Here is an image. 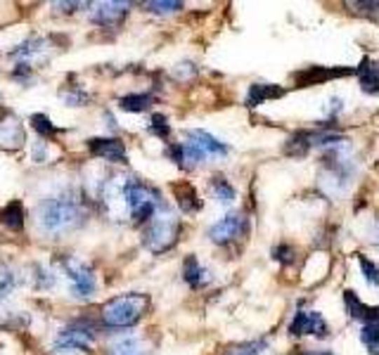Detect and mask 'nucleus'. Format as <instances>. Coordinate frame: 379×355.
Masks as SVG:
<instances>
[{
    "label": "nucleus",
    "mask_w": 379,
    "mask_h": 355,
    "mask_svg": "<svg viewBox=\"0 0 379 355\" xmlns=\"http://www.w3.org/2000/svg\"><path fill=\"white\" fill-rule=\"evenodd\" d=\"M36 218H39V228L48 235H62L78 228L85 218V211L74 195H60L39 204Z\"/></svg>",
    "instance_id": "f257e3e1"
},
{
    "label": "nucleus",
    "mask_w": 379,
    "mask_h": 355,
    "mask_svg": "<svg viewBox=\"0 0 379 355\" xmlns=\"http://www.w3.org/2000/svg\"><path fill=\"white\" fill-rule=\"evenodd\" d=\"M147 306H150V298L145 294H123L104 303L100 310V320L104 327L111 329L133 327L145 315Z\"/></svg>",
    "instance_id": "f03ea898"
},
{
    "label": "nucleus",
    "mask_w": 379,
    "mask_h": 355,
    "mask_svg": "<svg viewBox=\"0 0 379 355\" xmlns=\"http://www.w3.org/2000/svg\"><path fill=\"white\" fill-rule=\"evenodd\" d=\"M126 207L135 223H142L157 214L159 192L140 180H126Z\"/></svg>",
    "instance_id": "7ed1b4c3"
},
{
    "label": "nucleus",
    "mask_w": 379,
    "mask_h": 355,
    "mask_svg": "<svg viewBox=\"0 0 379 355\" xmlns=\"http://www.w3.org/2000/svg\"><path fill=\"white\" fill-rule=\"evenodd\" d=\"M178 221L171 214H154L150 228L145 230V244L150 251L161 253L166 249H171L178 239Z\"/></svg>",
    "instance_id": "20e7f679"
},
{
    "label": "nucleus",
    "mask_w": 379,
    "mask_h": 355,
    "mask_svg": "<svg viewBox=\"0 0 379 355\" xmlns=\"http://www.w3.org/2000/svg\"><path fill=\"white\" fill-rule=\"evenodd\" d=\"M62 267L67 272L74 296L85 298L95 291V275H92V270L85 263H81L78 258H64L62 260Z\"/></svg>",
    "instance_id": "39448f33"
},
{
    "label": "nucleus",
    "mask_w": 379,
    "mask_h": 355,
    "mask_svg": "<svg viewBox=\"0 0 379 355\" xmlns=\"http://www.w3.org/2000/svg\"><path fill=\"white\" fill-rule=\"evenodd\" d=\"M92 339H95V327L90 322L81 320L62 329L55 346H57V351H85Z\"/></svg>",
    "instance_id": "423d86ee"
},
{
    "label": "nucleus",
    "mask_w": 379,
    "mask_h": 355,
    "mask_svg": "<svg viewBox=\"0 0 379 355\" xmlns=\"http://www.w3.org/2000/svg\"><path fill=\"white\" fill-rule=\"evenodd\" d=\"M247 230V218L242 214H228L221 218L216 225H211L209 237L214 244H230V242L240 239V235H244Z\"/></svg>",
    "instance_id": "0eeeda50"
},
{
    "label": "nucleus",
    "mask_w": 379,
    "mask_h": 355,
    "mask_svg": "<svg viewBox=\"0 0 379 355\" xmlns=\"http://www.w3.org/2000/svg\"><path fill=\"white\" fill-rule=\"evenodd\" d=\"M289 332L294 336H301V334L325 336L327 334V322L322 320V315L315 313V310H299V313L294 315V320H291Z\"/></svg>",
    "instance_id": "6e6552de"
},
{
    "label": "nucleus",
    "mask_w": 379,
    "mask_h": 355,
    "mask_svg": "<svg viewBox=\"0 0 379 355\" xmlns=\"http://www.w3.org/2000/svg\"><path fill=\"white\" fill-rule=\"evenodd\" d=\"M102 204L109 211V216L119 218L126 211V180L123 178H111L102 188Z\"/></svg>",
    "instance_id": "1a4fd4ad"
},
{
    "label": "nucleus",
    "mask_w": 379,
    "mask_h": 355,
    "mask_svg": "<svg viewBox=\"0 0 379 355\" xmlns=\"http://www.w3.org/2000/svg\"><path fill=\"white\" fill-rule=\"evenodd\" d=\"M130 3H97L92 5V22L100 27H119L128 15Z\"/></svg>",
    "instance_id": "9d476101"
},
{
    "label": "nucleus",
    "mask_w": 379,
    "mask_h": 355,
    "mask_svg": "<svg viewBox=\"0 0 379 355\" xmlns=\"http://www.w3.org/2000/svg\"><path fill=\"white\" fill-rule=\"evenodd\" d=\"M88 147L95 157L107 159L111 164H126V147L116 138H92L88 140Z\"/></svg>",
    "instance_id": "9b49d317"
},
{
    "label": "nucleus",
    "mask_w": 379,
    "mask_h": 355,
    "mask_svg": "<svg viewBox=\"0 0 379 355\" xmlns=\"http://www.w3.org/2000/svg\"><path fill=\"white\" fill-rule=\"evenodd\" d=\"M353 69H327V67H308L306 71L296 74V83L299 88H306V85H318V83H325L329 78H344V76H351Z\"/></svg>",
    "instance_id": "f8f14e48"
},
{
    "label": "nucleus",
    "mask_w": 379,
    "mask_h": 355,
    "mask_svg": "<svg viewBox=\"0 0 379 355\" xmlns=\"http://www.w3.org/2000/svg\"><path fill=\"white\" fill-rule=\"evenodd\" d=\"M188 140L202 149L204 157H226L228 154V147L221 140H216L214 135H209L207 130H190Z\"/></svg>",
    "instance_id": "ddd939ff"
},
{
    "label": "nucleus",
    "mask_w": 379,
    "mask_h": 355,
    "mask_svg": "<svg viewBox=\"0 0 379 355\" xmlns=\"http://www.w3.org/2000/svg\"><path fill=\"white\" fill-rule=\"evenodd\" d=\"M24 142V128L17 118H5L0 123V147H8V149H17Z\"/></svg>",
    "instance_id": "4468645a"
},
{
    "label": "nucleus",
    "mask_w": 379,
    "mask_h": 355,
    "mask_svg": "<svg viewBox=\"0 0 379 355\" xmlns=\"http://www.w3.org/2000/svg\"><path fill=\"white\" fill-rule=\"evenodd\" d=\"M284 95V88L273 83H254L249 88V95H247V104L249 107H256V104H263L268 99H277Z\"/></svg>",
    "instance_id": "2eb2a0df"
},
{
    "label": "nucleus",
    "mask_w": 379,
    "mask_h": 355,
    "mask_svg": "<svg viewBox=\"0 0 379 355\" xmlns=\"http://www.w3.org/2000/svg\"><path fill=\"white\" fill-rule=\"evenodd\" d=\"M183 277L185 282H188L192 289H200V286H204L209 282V272L204 270V267L200 265V260H197L195 256H188L185 258V265H183Z\"/></svg>",
    "instance_id": "dca6fc26"
},
{
    "label": "nucleus",
    "mask_w": 379,
    "mask_h": 355,
    "mask_svg": "<svg viewBox=\"0 0 379 355\" xmlns=\"http://www.w3.org/2000/svg\"><path fill=\"white\" fill-rule=\"evenodd\" d=\"M356 74L365 92H379V64L370 60H363V64L358 67Z\"/></svg>",
    "instance_id": "f3484780"
},
{
    "label": "nucleus",
    "mask_w": 379,
    "mask_h": 355,
    "mask_svg": "<svg viewBox=\"0 0 379 355\" xmlns=\"http://www.w3.org/2000/svg\"><path fill=\"white\" fill-rule=\"evenodd\" d=\"M0 223L10 230H22L24 228V207L22 202H10L8 207L0 211Z\"/></svg>",
    "instance_id": "a211bd4d"
},
{
    "label": "nucleus",
    "mask_w": 379,
    "mask_h": 355,
    "mask_svg": "<svg viewBox=\"0 0 379 355\" xmlns=\"http://www.w3.org/2000/svg\"><path fill=\"white\" fill-rule=\"evenodd\" d=\"M173 192H176V199H178V207L183 209V211H197L202 207V202H200V197H197V192H195V188L192 185H176L173 188Z\"/></svg>",
    "instance_id": "6ab92c4d"
},
{
    "label": "nucleus",
    "mask_w": 379,
    "mask_h": 355,
    "mask_svg": "<svg viewBox=\"0 0 379 355\" xmlns=\"http://www.w3.org/2000/svg\"><path fill=\"white\" fill-rule=\"evenodd\" d=\"M150 104H152L150 92H133V95H126L119 99V107L126 111H145Z\"/></svg>",
    "instance_id": "aec40b11"
},
{
    "label": "nucleus",
    "mask_w": 379,
    "mask_h": 355,
    "mask_svg": "<svg viewBox=\"0 0 379 355\" xmlns=\"http://www.w3.org/2000/svg\"><path fill=\"white\" fill-rule=\"evenodd\" d=\"M344 301H346V308H349V315H351V317L368 322L370 306H365V303L360 301V298L356 296V291H344Z\"/></svg>",
    "instance_id": "412c9836"
},
{
    "label": "nucleus",
    "mask_w": 379,
    "mask_h": 355,
    "mask_svg": "<svg viewBox=\"0 0 379 355\" xmlns=\"http://www.w3.org/2000/svg\"><path fill=\"white\" fill-rule=\"evenodd\" d=\"M266 348H268V344H266L263 339H259V341H247V344H237L228 348L226 355H263Z\"/></svg>",
    "instance_id": "4be33fe9"
},
{
    "label": "nucleus",
    "mask_w": 379,
    "mask_h": 355,
    "mask_svg": "<svg viewBox=\"0 0 379 355\" xmlns=\"http://www.w3.org/2000/svg\"><path fill=\"white\" fill-rule=\"evenodd\" d=\"M211 190H214V195H216V199H219L221 204H233L235 202V188L228 183L226 178H214Z\"/></svg>",
    "instance_id": "5701e85b"
},
{
    "label": "nucleus",
    "mask_w": 379,
    "mask_h": 355,
    "mask_svg": "<svg viewBox=\"0 0 379 355\" xmlns=\"http://www.w3.org/2000/svg\"><path fill=\"white\" fill-rule=\"evenodd\" d=\"M31 126H34L36 133L43 135V138H53V135L60 133V128L53 126V121L46 114H34V116H31Z\"/></svg>",
    "instance_id": "b1692460"
},
{
    "label": "nucleus",
    "mask_w": 379,
    "mask_h": 355,
    "mask_svg": "<svg viewBox=\"0 0 379 355\" xmlns=\"http://www.w3.org/2000/svg\"><path fill=\"white\" fill-rule=\"evenodd\" d=\"M109 355H142V351L135 339H121L119 344H111Z\"/></svg>",
    "instance_id": "393cba45"
},
{
    "label": "nucleus",
    "mask_w": 379,
    "mask_h": 355,
    "mask_svg": "<svg viewBox=\"0 0 379 355\" xmlns=\"http://www.w3.org/2000/svg\"><path fill=\"white\" fill-rule=\"evenodd\" d=\"M358 260H360V270H363L365 279H368L370 284H379V267L372 263L370 258H365L363 253H358Z\"/></svg>",
    "instance_id": "a878e982"
},
{
    "label": "nucleus",
    "mask_w": 379,
    "mask_h": 355,
    "mask_svg": "<svg viewBox=\"0 0 379 355\" xmlns=\"http://www.w3.org/2000/svg\"><path fill=\"white\" fill-rule=\"evenodd\" d=\"M360 339H363L365 346L377 348L379 346V322H368V325L363 327V334H360Z\"/></svg>",
    "instance_id": "bb28decb"
},
{
    "label": "nucleus",
    "mask_w": 379,
    "mask_h": 355,
    "mask_svg": "<svg viewBox=\"0 0 379 355\" xmlns=\"http://www.w3.org/2000/svg\"><path fill=\"white\" fill-rule=\"evenodd\" d=\"M150 130H152L154 135H159V138H169L171 126H169V121H166L164 114H154L152 116V123H150Z\"/></svg>",
    "instance_id": "cd10ccee"
},
{
    "label": "nucleus",
    "mask_w": 379,
    "mask_h": 355,
    "mask_svg": "<svg viewBox=\"0 0 379 355\" xmlns=\"http://www.w3.org/2000/svg\"><path fill=\"white\" fill-rule=\"evenodd\" d=\"M145 8L150 12H157V15H169V12L183 10V3H164V0H157V3H145Z\"/></svg>",
    "instance_id": "c85d7f7f"
},
{
    "label": "nucleus",
    "mask_w": 379,
    "mask_h": 355,
    "mask_svg": "<svg viewBox=\"0 0 379 355\" xmlns=\"http://www.w3.org/2000/svg\"><path fill=\"white\" fill-rule=\"evenodd\" d=\"M273 258L280 260L282 265H289L291 260H294V249L287 246V244H280V246L273 249Z\"/></svg>",
    "instance_id": "c756f323"
},
{
    "label": "nucleus",
    "mask_w": 379,
    "mask_h": 355,
    "mask_svg": "<svg viewBox=\"0 0 379 355\" xmlns=\"http://www.w3.org/2000/svg\"><path fill=\"white\" fill-rule=\"evenodd\" d=\"M356 8H363V10H358L360 15H365V17H379V3H353Z\"/></svg>",
    "instance_id": "7c9ffc66"
},
{
    "label": "nucleus",
    "mask_w": 379,
    "mask_h": 355,
    "mask_svg": "<svg viewBox=\"0 0 379 355\" xmlns=\"http://www.w3.org/2000/svg\"><path fill=\"white\" fill-rule=\"evenodd\" d=\"M306 355H332V353H329V351H310Z\"/></svg>",
    "instance_id": "2f4dec72"
},
{
    "label": "nucleus",
    "mask_w": 379,
    "mask_h": 355,
    "mask_svg": "<svg viewBox=\"0 0 379 355\" xmlns=\"http://www.w3.org/2000/svg\"><path fill=\"white\" fill-rule=\"evenodd\" d=\"M375 242H377V246H379V232H377V239Z\"/></svg>",
    "instance_id": "473e14b6"
}]
</instances>
